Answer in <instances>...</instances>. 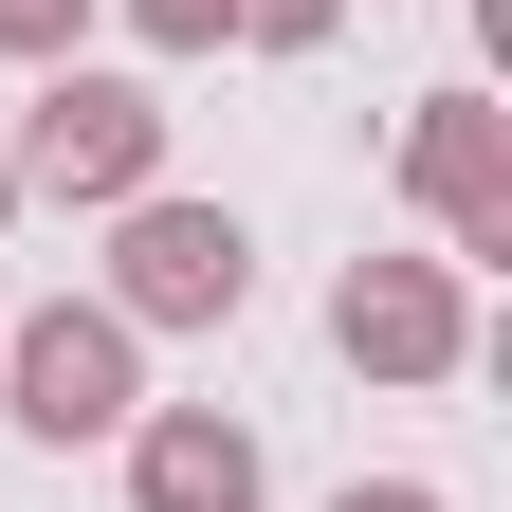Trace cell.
Masks as SVG:
<instances>
[{
    "instance_id": "1",
    "label": "cell",
    "mask_w": 512,
    "mask_h": 512,
    "mask_svg": "<svg viewBox=\"0 0 512 512\" xmlns=\"http://www.w3.org/2000/svg\"><path fill=\"white\" fill-rule=\"evenodd\" d=\"M19 202H147L165 183V92H128V74H37L19 110Z\"/></svg>"
},
{
    "instance_id": "6",
    "label": "cell",
    "mask_w": 512,
    "mask_h": 512,
    "mask_svg": "<svg viewBox=\"0 0 512 512\" xmlns=\"http://www.w3.org/2000/svg\"><path fill=\"white\" fill-rule=\"evenodd\" d=\"M128 512H256V421H220V403H128Z\"/></svg>"
},
{
    "instance_id": "9",
    "label": "cell",
    "mask_w": 512,
    "mask_h": 512,
    "mask_svg": "<svg viewBox=\"0 0 512 512\" xmlns=\"http://www.w3.org/2000/svg\"><path fill=\"white\" fill-rule=\"evenodd\" d=\"M330 19H348V0H238L220 37H256V55H311V37H330Z\"/></svg>"
},
{
    "instance_id": "5",
    "label": "cell",
    "mask_w": 512,
    "mask_h": 512,
    "mask_svg": "<svg viewBox=\"0 0 512 512\" xmlns=\"http://www.w3.org/2000/svg\"><path fill=\"white\" fill-rule=\"evenodd\" d=\"M403 183H421V220L458 238V256H512V110L494 92H421Z\"/></svg>"
},
{
    "instance_id": "8",
    "label": "cell",
    "mask_w": 512,
    "mask_h": 512,
    "mask_svg": "<svg viewBox=\"0 0 512 512\" xmlns=\"http://www.w3.org/2000/svg\"><path fill=\"white\" fill-rule=\"evenodd\" d=\"M110 19L147 37V55H220V19H238V0H110Z\"/></svg>"
},
{
    "instance_id": "3",
    "label": "cell",
    "mask_w": 512,
    "mask_h": 512,
    "mask_svg": "<svg viewBox=\"0 0 512 512\" xmlns=\"http://www.w3.org/2000/svg\"><path fill=\"white\" fill-rule=\"evenodd\" d=\"M256 293V238L220 220V202H110V311L128 330H220V311Z\"/></svg>"
},
{
    "instance_id": "10",
    "label": "cell",
    "mask_w": 512,
    "mask_h": 512,
    "mask_svg": "<svg viewBox=\"0 0 512 512\" xmlns=\"http://www.w3.org/2000/svg\"><path fill=\"white\" fill-rule=\"evenodd\" d=\"M330 512H439V494H421V476H348Z\"/></svg>"
},
{
    "instance_id": "2",
    "label": "cell",
    "mask_w": 512,
    "mask_h": 512,
    "mask_svg": "<svg viewBox=\"0 0 512 512\" xmlns=\"http://www.w3.org/2000/svg\"><path fill=\"white\" fill-rule=\"evenodd\" d=\"M128 311L92 293H55V311H0V403H19V439H128V403H147V384H128Z\"/></svg>"
},
{
    "instance_id": "4",
    "label": "cell",
    "mask_w": 512,
    "mask_h": 512,
    "mask_svg": "<svg viewBox=\"0 0 512 512\" xmlns=\"http://www.w3.org/2000/svg\"><path fill=\"white\" fill-rule=\"evenodd\" d=\"M330 348H348L366 384H458V366H476V293H458V256H348Z\"/></svg>"
},
{
    "instance_id": "11",
    "label": "cell",
    "mask_w": 512,
    "mask_h": 512,
    "mask_svg": "<svg viewBox=\"0 0 512 512\" xmlns=\"http://www.w3.org/2000/svg\"><path fill=\"white\" fill-rule=\"evenodd\" d=\"M0 220H19V165H0Z\"/></svg>"
},
{
    "instance_id": "7",
    "label": "cell",
    "mask_w": 512,
    "mask_h": 512,
    "mask_svg": "<svg viewBox=\"0 0 512 512\" xmlns=\"http://www.w3.org/2000/svg\"><path fill=\"white\" fill-rule=\"evenodd\" d=\"M74 37H92V0H0V55H37V74H74Z\"/></svg>"
}]
</instances>
